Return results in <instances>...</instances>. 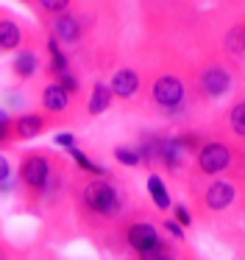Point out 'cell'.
Wrapping results in <instances>:
<instances>
[{
    "mask_svg": "<svg viewBox=\"0 0 245 260\" xmlns=\"http://www.w3.org/2000/svg\"><path fill=\"white\" fill-rule=\"evenodd\" d=\"M148 193H150L153 204L161 210V213L170 210V193H167V185H165V179H161L159 174H150L148 176Z\"/></svg>",
    "mask_w": 245,
    "mask_h": 260,
    "instance_id": "obj_12",
    "label": "cell"
},
{
    "mask_svg": "<svg viewBox=\"0 0 245 260\" xmlns=\"http://www.w3.org/2000/svg\"><path fill=\"white\" fill-rule=\"evenodd\" d=\"M198 84H200V92H203L206 98H223L228 90H231V84H234V79H231V73H228L226 68H206L203 73H200V79H198Z\"/></svg>",
    "mask_w": 245,
    "mask_h": 260,
    "instance_id": "obj_5",
    "label": "cell"
},
{
    "mask_svg": "<svg viewBox=\"0 0 245 260\" xmlns=\"http://www.w3.org/2000/svg\"><path fill=\"white\" fill-rule=\"evenodd\" d=\"M234 162V151L231 146L220 140H209V143H200L198 146V168L200 174H223L228 171Z\"/></svg>",
    "mask_w": 245,
    "mask_h": 260,
    "instance_id": "obj_3",
    "label": "cell"
},
{
    "mask_svg": "<svg viewBox=\"0 0 245 260\" xmlns=\"http://www.w3.org/2000/svg\"><path fill=\"white\" fill-rule=\"evenodd\" d=\"M39 6H42L45 12H50V14H59V12H64V9L70 6V0H39Z\"/></svg>",
    "mask_w": 245,
    "mask_h": 260,
    "instance_id": "obj_23",
    "label": "cell"
},
{
    "mask_svg": "<svg viewBox=\"0 0 245 260\" xmlns=\"http://www.w3.org/2000/svg\"><path fill=\"white\" fill-rule=\"evenodd\" d=\"M50 174H53V168H50V159L45 157V154H28V157L22 159V165H20L22 185H25L31 193H36V196L48 190Z\"/></svg>",
    "mask_w": 245,
    "mask_h": 260,
    "instance_id": "obj_2",
    "label": "cell"
},
{
    "mask_svg": "<svg viewBox=\"0 0 245 260\" xmlns=\"http://www.w3.org/2000/svg\"><path fill=\"white\" fill-rule=\"evenodd\" d=\"M36 70V53L33 51H22L20 56H14V73L20 79H31Z\"/></svg>",
    "mask_w": 245,
    "mask_h": 260,
    "instance_id": "obj_16",
    "label": "cell"
},
{
    "mask_svg": "<svg viewBox=\"0 0 245 260\" xmlns=\"http://www.w3.org/2000/svg\"><path fill=\"white\" fill-rule=\"evenodd\" d=\"M53 143H56V146H61V148H67V151H70L72 146H78V143H75V135H70V132H61V135H56Z\"/></svg>",
    "mask_w": 245,
    "mask_h": 260,
    "instance_id": "obj_24",
    "label": "cell"
},
{
    "mask_svg": "<svg viewBox=\"0 0 245 260\" xmlns=\"http://www.w3.org/2000/svg\"><path fill=\"white\" fill-rule=\"evenodd\" d=\"M81 204L98 218H117L123 213V193L106 179H87L81 185Z\"/></svg>",
    "mask_w": 245,
    "mask_h": 260,
    "instance_id": "obj_1",
    "label": "cell"
},
{
    "mask_svg": "<svg viewBox=\"0 0 245 260\" xmlns=\"http://www.w3.org/2000/svg\"><path fill=\"white\" fill-rule=\"evenodd\" d=\"M165 230L170 232L173 238H184V230H181V226L176 224V221H165Z\"/></svg>",
    "mask_w": 245,
    "mask_h": 260,
    "instance_id": "obj_27",
    "label": "cell"
},
{
    "mask_svg": "<svg viewBox=\"0 0 245 260\" xmlns=\"http://www.w3.org/2000/svg\"><path fill=\"white\" fill-rule=\"evenodd\" d=\"M228 123H231V132L237 137L245 135V104L242 101H237L231 107V112H228Z\"/></svg>",
    "mask_w": 245,
    "mask_h": 260,
    "instance_id": "obj_17",
    "label": "cell"
},
{
    "mask_svg": "<svg viewBox=\"0 0 245 260\" xmlns=\"http://www.w3.org/2000/svg\"><path fill=\"white\" fill-rule=\"evenodd\" d=\"M126 243L134 249L137 254L148 252V249H153L156 243H159V230H156L153 224H145V221H137V224H131L126 230Z\"/></svg>",
    "mask_w": 245,
    "mask_h": 260,
    "instance_id": "obj_6",
    "label": "cell"
},
{
    "mask_svg": "<svg viewBox=\"0 0 245 260\" xmlns=\"http://www.w3.org/2000/svg\"><path fill=\"white\" fill-rule=\"evenodd\" d=\"M114 157H117V162H123V165H139L142 162V159H139V151L131 146H117Z\"/></svg>",
    "mask_w": 245,
    "mask_h": 260,
    "instance_id": "obj_19",
    "label": "cell"
},
{
    "mask_svg": "<svg viewBox=\"0 0 245 260\" xmlns=\"http://www.w3.org/2000/svg\"><path fill=\"white\" fill-rule=\"evenodd\" d=\"M173 213H176V221L181 226H189L192 224V215H189V210L184 207V204H176V207H173Z\"/></svg>",
    "mask_w": 245,
    "mask_h": 260,
    "instance_id": "obj_25",
    "label": "cell"
},
{
    "mask_svg": "<svg viewBox=\"0 0 245 260\" xmlns=\"http://www.w3.org/2000/svg\"><path fill=\"white\" fill-rule=\"evenodd\" d=\"M70 157L75 159V165L84 171V174H89V176H98V179H103V176H106V168H103V165L92 162V159H89V157H87V154H84L78 146H72V148H70Z\"/></svg>",
    "mask_w": 245,
    "mask_h": 260,
    "instance_id": "obj_15",
    "label": "cell"
},
{
    "mask_svg": "<svg viewBox=\"0 0 245 260\" xmlns=\"http://www.w3.org/2000/svg\"><path fill=\"white\" fill-rule=\"evenodd\" d=\"M56 84H59L61 90L67 92V95H70V92L75 95V92H78V87H81V81H78L75 76L70 73V70H64V73H59V81H56Z\"/></svg>",
    "mask_w": 245,
    "mask_h": 260,
    "instance_id": "obj_20",
    "label": "cell"
},
{
    "mask_svg": "<svg viewBox=\"0 0 245 260\" xmlns=\"http://www.w3.org/2000/svg\"><path fill=\"white\" fill-rule=\"evenodd\" d=\"M226 45L231 48V53L234 56H242V31H231V34H228V40H226Z\"/></svg>",
    "mask_w": 245,
    "mask_h": 260,
    "instance_id": "obj_22",
    "label": "cell"
},
{
    "mask_svg": "<svg viewBox=\"0 0 245 260\" xmlns=\"http://www.w3.org/2000/svg\"><path fill=\"white\" fill-rule=\"evenodd\" d=\"M45 126L48 123H45L42 115H33V112L20 115L17 120H11V137H17V140H31V137L42 135Z\"/></svg>",
    "mask_w": 245,
    "mask_h": 260,
    "instance_id": "obj_9",
    "label": "cell"
},
{
    "mask_svg": "<svg viewBox=\"0 0 245 260\" xmlns=\"http://www.w3.org/2000/svg\"><path fill=\"white\" fill-rule=\"evenodd\" d=\"M137 90H139V76H137V70H131V68H123V70H117L114 76H111V84H109V92H111V98H131V95H137Z\"/></svg>",
    "mask_w": 245,
    "mask_h": 260,
    "instance_id": "obj_8",
    "label": "cell"
},
{
    "mask_svg": "<svg viewBox=\"0 0 245 260\" xmlns=\"http://www.w3.org/2000/svg\"><path fill=\"white\" fill-rule=\"evenodd\" d=\"M20 42H22L20 25L11 23V20H0V48H3V51H14Z\"/></svg>",
    "mask_w": 245,
    "mask_h": 260,
    "instance_id": "obj_14",
    "label": "cell"
},
{
    "mask_svg": "<svg viewBox=\"0 0 245 260\" xmlns=\"http://www.w3.org/2000/svg\"><path fill=\"white\" fill-rule=\"evenodd\" d=\"M42 107L48 109V112H64V109L70 107V95L53 81V84H48L42 90Z\"/></svg>",
    "mask_w": 245,
    "mask_h": 260,
    "instance_id": "obj_11",
    "label": "cell"
},
{
    "mask_svg": "<svg viewBox=\"0 0 245 260\" xmlns=\"http://www.w3.org/2000/svg\"><path fill=\"white\" fill-rule=\"evenodd\" d=\"M48 53H50V70H53V76L64 73V70H67V56L59 51L56 40H48Z\"/></svg>",
    "mask_w": 245,
    "mask_h": 260,
    "instance_id": "obj_18",
    "label": "cell"
},
{
    "mask_svg": "<svg viewBox=\"0 0 245 260\" xmlns=\"http://www.w3.org/2000/svg\"><path fill=\"white\" fill-rule=\"evenodd\" d=\"M11 140V118L6 109H0V146Z\"/></svg>",
    "mask_w": 245,
    "mask_h": 260,
    "instance_id": "obj_21",
    "label": "cell"
},
{
    "mask_svg": "<svg viewBox=\"0 0 245 260\" xmlns=\"http://www.w3.org/2000/svg\"><path fill=\"white\" fill-rule=\"evenodd\" d=\"M53 34L59 42H78L81 40V23H78L72 14H56Z\"/></svg>",
    "mask_w": 245,
    "mask_h": 260,
    "instance_id": "obj_10",
    "label": "cell"
},
{
    "mask_svg": "<svg viewBox=\"0 0 245 260\" xmlns=\"http://www.w3.org/2000/svg\"><path fill=\"white\" fill-rule=\"evenodd\" d=\"M153 101L159 104L161 109H178L184 104V84L181 79H176V76H159V79L153 81Z\"/></svg>",
    "mask_w": 245,
    "mask_h": 260,
    "instance_id": "obj_4",
    "label": "cell"
},
{
    "mask_svg": "<svg viewBox=\"0 0 245 260\" xmlns=\"http://www.w3.org/2000/svg\"><path fill=\"white\" fill-rule=\"evenodd\" d=\"M234 196H237V187L231 185V182H212L209 187H206V193H203V204L209 210H215V213H220V210H226V207H231V202H234Z\"/></svg>",
    "mask_w": 245,
    "mask_h": 260,
    "instance_id": "obj_7",
    "label": "cell"
},
{
    "mask_svg": "<svg viewBox=\"0 0 245 260\" xmlns=\"http://www.w3.org/2000/svg\"><path fill=\"white\" fill-rule=\"evenodd\" d=\"M9 176H11V162L3 157V154H0V185H3V182H9Z\"/></svg>",
    "mask_w": 245,
    "mask_h": 260,
    "instance_id": "obj_26",
    "label": "cell"
},
{
    "mask_svg": "<svg viewBox=\"0 0 245 260\" xmlns=\"http://www.w3.org/2000/svg\"><path fill=\"white\" fill-rule=\"evenodd\" d=\"M111 107V92L106 84H95L92 87V95H89V104H87V112L89 115H100Z\"/></svg>",
    "mask_w": 245,
    "mask_h": 260,
    "instance_id": "obj_13",
    "label": "cell"
}]
</instances>
